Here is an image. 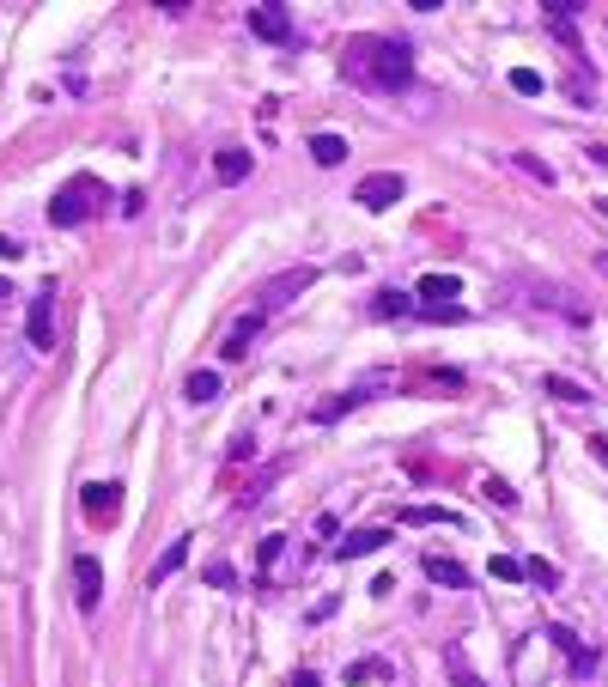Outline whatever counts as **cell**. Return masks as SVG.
Listing matches in <instances>:
<instances>
[{"label":"cell","mask_w":608,"mask_h":687,"mask_svg":"<svg viewBox=\"0 0 608 687\" xmlns=\"http://www.w3.org/2000/svg\"><path fill=\"white\" fill-rule=\"evenodd\" d=\"M444 517H450V511H438V505H414L402 523H444ZM450 523H456V517H450Z\"/></svg>","instance_id":"484cf974"},{"label":"cell","mask_w":608,"mask_h":687,"mask_svg":"<svg viewBox=\"0 0 608 687\" xmlns=\"http://www.w3.org/2000/svg\"><path fill=\"white\" fill-rule=\"evenodd\" d=\"M493 578H499V584H517V578H523V560L499 554V560H493Z\"/></svg>","instance_id":"cb8c5ba5"},{"label":"cell","mask_w":608,"mask_h":687,"mask_svg":"<svg viewBox=\"0 0 608 687\" xmlns=\"http://www.w3.org/2000/svg\"><path fill=\"white\" fill-rule=\"evenodd\" d=\"M456 298H463V286H456L450 274H426L420 280V304H432V311H438V304H456Z\"/></svg>","instance_id":"7c38bea8"},{"label":"cell","mask_w":608,"mask_h":687,"mask_svg":"<svg viewBox=\"0 0 608 687\" xmlns=\"http://www.w3.org/2000/svg\"><path fill=\"white\" fill-rule=\"evenodd\" d=\"M19 256H25V244H19V238H0V262H19Z\"/></svg>","instance_id":"83f0119b"},{"label":"cell","mask_w":608,"mask_h":687,"mask_svg":"<svg viewBox=\"0 0 608 687\" xmlns=\"http://www.w3.org/2000/svg\"><path fill=\"white\" fill-rule=\"evenodd\" d=\"M25 335H31V347H37V353H49V347H55V292H49V286H43V292L31 298Z\"/></svg>","instance_id":"5b68a950"},{"label":"cell","mask_w":608,"mask_h":687,"mask_svg":"<svg viewBox=\"0 0 608 687\" xmlns=\"http://www.w3.org/2000/svg\"><path fill=\"white\" fill-rule=\"evenodd\" d=\"M384 542H390V529H353V536L335 548V560H365V554H377Z\"/></svg>","instance_id":"30bf717a"},{"label":"cell","mask_w":608,"mask_h":687,"mask_svg":"<svg viewBox=\"0 0 608 687\" xmlns=\"http://www.w3.org/2000/svg\"><path fill=\"white\" fill-rule=\"evenodd\" d=\"M371 390H396V371H365V377H353V384H347L335 402H323V408H317V420H335L341 408H359V402H371Z\"/></svg>","instance_id":"277c9868"},{"label":"cell","mask_w":608,"mask_h":687,"mask_svg":"<svg viewBox=\"0 0 608 687\" xmlns=\"http://www.w3.org/2000/svg\"><path fill=\"white\" fill-rule=\"evenodd\" d=\"M250 31H256L262 43H286V37H292V13L280 7V0H268V7H250Z\"/></svg>","instance_id":"52a82bcc"},{"label":"cell","mask_w":608,"mask_h":687,"mask_svg":"<svg viewBox=\"0 0 608 687\" xmlns=\"http://www.w3.org/2000/svg\"><path fill=\"white\" fill-rule=\"evenodd\" d=\"M304 286H317V268H286L280 280H268V286H262V298H256V311L268 317L274 304H286V298H292V292H304Z\"/></svg>","instance_id":"8992f818"},{"label":"cell","mask_w":608,"mask_h":687,"mask_svg":"<svg viewBox=\"0 0 608 687\" xmlns=\"http://www.w3.org/2000/svg\"><path fill=\"white\" fill-rule=\"evenodd\" d=\"M183 396H189V402H213V396H219V371H189Z\"/></svg>","instance_id":"d6986e66"},{"label":"cell","mask_w":608,"mask_h":687,"mask_svg":"<svg viewBox=\"0 0 608 687\" xmlns=\"http://www.w3.org/2000/svg\"><path fill=\"white\" fill-rule=\"evenodd\" d=\"M371 317H414V298L408 292H377L371 298Z\"/></svg>","instance_id":"e0dca14e"},{"label":"cell","mask_w":608,"mask_h":687,"mask_svg":"<svg viewBox=\"0 0 608 687\" xmlns=\"http://www.w3.org/2000/svg\"><path fill=\"white\" fill-rule=\"evenodd\" d=\"M311 159H317V165H329V171H335V165H341V159H347V140H341V134H317V140H311Z\"/></svg>","instance_id":"2e32d148"},{"label":"cell","mask_w":608,"mask_h":687,"mask_svg":"<svg viewBox=\"0 0 608 687\" xmlns=\"http://www.w3.org/2000/svg\"><path fill=\"white\" fill-rule=\"evenodd\" d=\"M523 578H536V584H548V590L560 584V572H554L548 560H523Z\"/></svg>","instance_id":"603a6c76"},{"label":"cell","mask_w":608,"mask_h":687,"mask_svg":"<svg viewBox=\"0 0 608 687\" xmlns=\"http://www.w3.org/2000/svg\"><path fill=\"white\" fill-rule=\"evenodd\" d=\"M250 335H262V311H250L232 335H225V359H244L250 353Z\"/></svg>","instance_id":"9a60e30c"},{"label":"cell","mask_w":608,"mask_h":687,"mask_svg":"<svg viewBox=\"0 0 608 687\" xmlns=\"http://www.w3.org/2000/svg\"><path fill=\"white\" fill-rule=\"evenodd\" d=\"M250 165H256V159H250V152H244V146H225V152H219V159H213V171H219V183H244V177H250Z\"/></svg>","instance_id":"8fae6325"},{"label":"cell","mask_w":608,"mask_h":687,"mask_svg":"<svg viewBox=\"0 0 608 687\" xmlns=\"http://www.w3.org/2000/svg\"><path fill=\"white\" fill-rule=\"evenodd\" d=\"M110 207V189L98 183V177H73L67 189H55V201H49V225H86V219H98Z\"/></svg>","instance_id":"7a4b0ae2"},{"label":"cell","mask_w":608,"mask_h":687,"mask_svg":"<svg viewBox=\"0 0 608 687\" xmlns=\"http://www.w3.org/2000/svg\"><path fill=\"white\" fill-rule=\"evenodd\" d=\"M481 493H487V499H493V505H499V511H511V505H517V493H511V487H505V481H487V487H481Z\"/></svg>","instance_id":"d4e9b609"},{"label":"cell","mask_w":608,"mask_h":687,"mask_svg":"<svg viewBox=\"0 0 608 687\" xmlns=\"http://www.w3.org/2000/svg\"><path fill=\"white\" fill-rule=\"evenodd\" d=\"M408 195V183H402V171H371L359 189H353V201L365 207V213H390L396 201Z\"/></svg>","instance_id":"3957f363"},{"label":"cell","mask_w":608,"mask_h":687,"mask_svg":"<svg viewBox=\"0 0 608 687\" xmlns=\"http://www.w3.org/2000/svg\"><path fill=\"white\" fill-rule=\"evenodd\" d=\"M183 560H189V542H171V548H165V560L152 566V584H159V578H171V572H177Z\"/></svg>","instance_id":"44dd1931"},{"label":"cell","mask_w":608,"mask_h":687,"mask_svg":"<svg viewBox=\"0 0 608 687\" xmlns=\"http://www.w3.org/2000/svg\"><path fill=\"white\" fill-rule=\"evenodd\" d=\"M548 396H554V402H590V396L572 384V377H548Z\"/></svg>","instance_id":"7402d4cb"},{"label":"cell","mask_w":608,"mask_h":687,"mask_svg":"<svg viewBox=\"0 0 608 687\" xmlns=\"http://www.w3.org/2000/svg\"><path fill=\"white\" fill-rule=\"evenodd\" d=\"M116 511H122V487L116 481H92L86 487V517L92 523H116Z\"/></svg>","instance_id":"9c48e42d"},{"label":"cell","mask_w":608,"mask_h":687,"mask_svg":"<svg viewBox=\"0 0 608 687\" xmlns=\"http://www.w3.org/2000/svg\"><path fill=\"white\" fill-rule=\"evenodd\" d=\"M377 675H390L384 663H347V681H377Z\"/></svg>","instance_id":"4316f807"},{"label":"cell","mask_w":608,"mask_h":687,"mask_svg":"<svg viewBox=\"0 0 608 687\" xmlns=\"http://www.w3.org/2000/svg\"><path fill=\"white\" fill-rule=\"evenodd\" d=\"M341 73H347L353 86H365V92L402 98V92L414 86V55H408V43H396V37L365 31V37H353V43L341 49Z\"/></svg>","instance_id":"6da1fadb"},{"label":"cell","mask_w":608,"mask_h":687,"mask_svg":"<svg viewBox=\"0 0 608 687\" xmlns=\"http://www.w3.org/2000/svg\"><path fill=\"white\" fill-rule=\"evenodd\" d=\"M0 292H7V280H0Z\"/></svg>","instance_id":"4dcf8cb0"},{"label":"cell","mask_w":608,"mask_h":687,"mask_svg":"<svg viewBox=\"0 0 608 687\" xmlns=\"http://www.w3.org/2000/svg\"><path fill=\"white\" fill-rule=\"evenodd\" d=\"M292 687H323V681H317V675H311V669H304V675H298V681H292Z\"/></svg>","instance_id":"f1b7e54d"},{"label":"cell","mask_w":608,"mask_h":687,"mask_svg":"<svg viewBox=\"0 0 608 687\" xmlns=\"http://www.w3.org/2000/svg\"><path fill=\"white\" fill-rule=\"evenodd\" d=\"M542 86H548V80H542L536 67H511V92H523V98H542Z\"/></svg>","instance_id":"ffe728a7"},{"label":"cell","mask_w":608,"mask_h":687,"mask_svg":"<svg viewBox=\"0 0 608 687\" xmlns=\"http://www.w3.org/2000/svg\"><path fill=\"white\" fill-rule=\"evenodd\" d=\"M590 450H596V456H602V463H608V438H590Z\"/></svg>","instance_id":"f546056e"},{"label":"cell","mask_w":608,"mask_h":687,"mask_svg":"<svg viewBox=\"0 0 608 687\" xmlns=\"http://www.w3.org/2000/svg\"><path fill=\"white\" fill-rule=\"evenodd\" d=\"M73 584H80V608H86V615H98V602H104V566H98L92 554L73 560Z\"/></svg>","instance_id":"ba28073f"},{"label":"cell","mask_w":608,"mask_h":687,"mask_svg":"<svg viewBox=\"0 0 608 687\" xmlns=\"http://www.w3.org/2000/svg\"><path fill=\"white\" fill-rule=\"evenodd\" d=\"M444 669L456 675V687H487V681H481V675L469 669V657H463V645H450V651H444Z\"/></svg>","instance_id":"ac0fdd59"},{"label":"cell","mask_w":608,"mask_h":687,"mask_svg":"<svg viewBox=\"0 0 608 687\" xmlns=\"http://www.w3.org/2000/svg\"><path fill=\"white\" fill-rule=\"evenodd\" d=\"M426 578L432 584H450V590H469V572L456 566V560H444V554H426Z\"/></svg>","instance_id":"5bb4252c"},{"label":"cell","mask_w":608,"mask_h":687,"mask_svg":"<svg viewBox=\"0 0 608 687\" xmlns=\"http://www.w3.org/2000/svg\"><path fill=\"white\" fill-rule=\"evenodd\" d=\"M548 645H560V651L572 657V669H578V675H590V669H596V651H584V645H578L566 627H548Z\"/></svg>","instance_id":"4fadbf2b"}]
</instances>
